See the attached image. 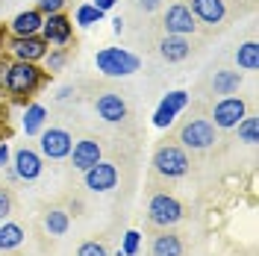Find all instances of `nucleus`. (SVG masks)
Segmentation results:
<instances>
[{
    "label": "nucleus",
    "mask_w": 259,
    "mask_h": 256,
    "mask_svg": "<svg viewBox=\"0 0 259 256\" xmlns=\"http://www.w3.org/2000/svg\"><path fill=\"white\" fill-rule=\"evenodd\" d=\"M95 65H97V71L106 74V77H127V74L139 71V56L124 48H103V50H97Z\"/></svg>",
    "instance_id": "f257e3e1"
},
{
    "label": "nucleus",
    "mask_w": 259,
    "mask_h": 256,
    "mask_svg": "<svg viewBox=\"0 0 259 256\" xmlns=\"http://www.w3.org/2000/svg\"><path fill=\"white\" fill-rule=\"evenodd\" d=\"M38 82H41V71L35 68L32 62H15L9 65V71H6V89L12 92V95H30L38 89Z\"/></svg>",
    "instance_id": "f03ea898"
},
{
    "label": "nucleus",
    "mask_w": 259,
    "mask_h": 256,
    "mask_svg": "<svg viewBox=\"0 0 259 256\" xmlns=\"http://www.w3.org/2000/svg\"><path fill=\"white\" fill-rule=\"evenodd\" d=\"M153 168L162 177H183L189 171V156H186V150H180L174 144H165L153 156Z\"/></svg>",
    "instance_id": "7ed1b4c3"
},
{
    "label": "nucleus",
    "mask_w": 259,
    "mask_h": 256,
    "mask_svg": "<svg viewBox=\"0 0 259 256\" xmlns=\"http://www.w3.org/2000/svg\"><path fill=\"white\" fill-rule=\"evenodd\" d=\"M150 221L159 227H168V224H177L180 218H183V206H180L177 197H171V194H156L153 200H150Z\"/></svg>",
    "instance_id": "20e7f679"
},
{
    "label": "nucleus",
    "mask_w": 259,
    "mask_h": 256,
    "mask_svg": "<svg viewBox=\"0 0 259 256\" xmlns=\"http://www.w3.org/2000/svg\"><path fill=\"white\" fill-rule=\"evenodd\" d=\"M74 147V139L68 130H59V127H50L41 133V153L50 156V159H65Z\"/></svg>",
    "instance_id": "39448f33"
},
{
    "label": "nucleus",
    "mask_w": 259,
    "mask_h": 256,
    "mask_svg": "<svg viewBox=\"0 0 259 256\" xmlns=\"http://www.w3.org/2000/svg\"><path fill=\"white\" fill-rule=\"evenodd\" d=\"M180 142L186 144V147H194V150H203V147H209L215 142V127H212L209 121H203V118H197V121H189L183 133H180Z\"/></svg>",
    "instance_id": "423d86ee"
},
{
    "label": "nucleus",
    "mask_w": 259,
    "mask_h": 256,
    "mask_svg": "<svg viewBox=\"0 0 259 256\" xmlns=\"http://www.w3.org/2000/svg\"><path fill=\"white\" fill-rule=\"evenodd\" d=\"M194 15L189 6H183V3H174V6H168V12H165V30L168 35H189L194 32Z\"/></svg>",
    "instance_id": "0eeeda50"
},
{
    "label": "nucleus",
    "mask_w": 259,
    "mask_h": 256,
    "mask_svg": "<svg viewBox=\"0 0 259 256\" xmlns=\"http://www.w3.org/2000/svg\"><path fill=\"white\" fill-rule=\"evenodd\" d=\"M186 103H189V95H186V92H171V95L159 103V109H156V115H153V124H156L159 130L171 127L174 118L186 109Z\"/></svg>",
    "instance_id": "6e6552de"
},
{
    "label": "nucleus",
    "mask_w": 259,
    "mask_h": 256,
    "mask_svg": "<svg viewBox=\"0 0 259 256\" xmlns=\"http://www.w3.org/2000/svg\"><path fill=\"white\" fill-rule=\"evenodd\" d=\"M212 118H215V127L221 130L236 127L244 118V100L242 97H224L221 103H215V115Z\"/></svg>",
    "instance_id": "1a4fd4ad"
},
{
    "label": "nucleus",
    "mask_w": 259,
    "mask_h": 256,
    "mask_svg": "<svg viewBox=\"0 0 259 256\" xmlns=\"http://www.w3.org/2000/svg\"><path fill=\"white\" fill-rule=\"evenodd\" d=\"M115 183H118V171L109 162H97L85 171V186L92 192H109V189H115Z\"/></svg>",
    "instance_id": "9d476101"
},
{
    "label": "nucleus",
    "mask_w": 259,
    "mask_h": 256,
    "mask_svg": "<svg viewBox=\"0 0 259 256\" xmlns=\"http://www.w3.org/2000/svg\"><path fill=\"white\" fill-rule=\"evenodd\" d=\"M97 115H100L103 121H109V124L124 121V118H127V103H124V97L115 95V92L100 95L97 97Z\"/></svg>",
    "instance_id": "9b49d317"
},
{
    "label": "nucleus",
    "mask_w": 259,
    "mask_h": 256,
    "mask_svg": "<svg viewBox=\"0 0 259 256\" xmlns=\"http://www.w3.org/2000/svg\"><path fill=\"white\" fill-rule=\"evenodd\" d=\"M12 53H15L21 62H35V59H41L48 53V45L41 38H35V35H24V38H15L12 41Z\"/></svg>",
    "instance_id": "f8f14e48"
},
{
    "label": "nucleus",
    "mask_w": 259,
    "mask_h": 256,
    "mask_svg": "<svg viewBox=\"0 0 259 256\" xmlns=\"http://www.w3.org/2000/svg\"><path fill=\"white\" fill-rule=\"evenodd\" d=\"M71 150H74V168H77V171H89L92 165L100 162V144H97L95 139H82V142H77Z\"/></svg>",
    "instance_id": "ddd939ff"
},
{
    "label": "nucleus",
    "mask_w": 259,
    "mask_h": 256,
    "mask_svg": "<svg viewBox=\"0 0 259 256\" xmlns=\"http://www.w3.org/2000/svg\"><path fill=\"white\" fill-rule=\"evenodd\" d=\"M41 30H45V38L53 41V45H65L71 38V21L59 12L48 15V21H41Z\"/></svg>",
    "instance_id": "4468645a"
},
{
    "label": "nucleus",
    "mask_w": 259,
    "mask_h": 256,
    "mask_svg": "<svg viewBox=\"0 0 259 256\" xmlns=\"http://www.w3.org/2000/svg\"><path fill=\"white\" fill-rule=\"evenodd\" d=\"M15 174L21 180H35V177L41 174V156L38 153H32V150H18L15 153Z\"/></svg>",
    "instance_id": "2eb2a0df"
},
{
    "label": "nucleus",
    "mask_w": 259,
    "mask_h": 256,
    "mask_svg": "<svg viewBox=\"0 0 259 256\" xmlns=\"http://www.w3.org/2000/svg\"><path fill=\"white\" fill-rule=\"evenodd\" d=\"M9 27H12V32H15V38L35 35V32L41 30V12H38V9H27V12L15 15V21H12Z\"/></svg>",
    "instance_id": "dca6fc26"
},
{
    "label": "nucleus",
    "mask_w": 259,
    "mask_h": 256,
    "mask_svg": "<svg viewBox=\"0 0 259 256\" xmlns=\"http://www.w3.org/2000/svg\"><path fill=\"white\" fill-rule=\"evenodd\" d=\"M192 12L206 24H218L224 18V0H192Z\"/></svg>",
    "instance_id": "f3484780"
},
{
    "label": "nucleus",
    "mask_w": 259,
    "mask_h": 256,
    "mask_svg": "<svg viewBox=\"0 0 259 256\" xmlns=\"http://www.w3.org/2000/svg\"><path fill=\"white\" fill-rule=\"evenodd\" d=\"M159 53L168 59V62L186 59V56H189V41H186V35H168V38L159 45Z\"/></svg>",
    "instance_id": "a211bd4d"
},
{
    "label": "nucleus",
    "mask_w": 259,
    "mask_h": 256,
    "mask_svg": "<svg viewBox=\"0 0 259 256\" xmlns=\"http://www.w3.org/2000/svg\"><path fill=\"white\" fill-rule=\"evenodd\" d=\"M153 256H183V244H180L177 236L162 233L153 239Z\"/></svg>",
    "instance_id": "6ab92c4d"
},
{
    "label": "nucleus",
    "mask_w": 259,
    "mask_h": 256,
    "mask_svg": "<svg viewBox=\"0 0 259 256\" xmlns=\"http://www.w3.org/2000/svg\"><path fill=\"white\" fill-rule=\"evenodd\" d=\"M236 62L244 71H256L259 68V45L256 41H247V45H242V48L236 50Z\"/></svg>",
    "instance_id": "aec40b11"
},
{
    "label": "nucleus",
    "mask_w": 259,
    "mask_h": 256,
    "mask_svg": "<svg viewBox=\"0 0 259 256\" xmlns=\"http://www.w3.org/2000/svg\"><path fill=\"white\" fill-rule=\"evenodd\" d=\"M45 227H48L50 236H65L68 227H71V218H68V212H62V209H50L48 215H45Z\"/></svg>",
    "instance_id": "412c9836"
},
{
    "label": "nucleus",
    "mask_w": 259,
    "mask_h": 256,
    "mask_svg": "<svg viewBox=\"0 0 259 256\" xmlns=\"http://www.w3.org/2000/svg\"><path fill=\"white\" fill-rule=\"evenodd\" d=\"M239 82H242V77L236 71H218L212 80V89H215V95H233L239 89Z\"/></svg>",
    "instance_id": "4be33fe9"
},
{
    "label": "nucleus",
    "mask_w": 259,
    "mask_h": 256,
    "mask_svg": "<svg viewBox=\"0 0 259 256\" xmlns=\"http://www.w3.org/2000/svg\"><path fill=\"white\" fill-rule=\"evenodd\" d=\"M45 118H48L45 106H41V103H32L30 109H27V115H24V130H27V136L41 133V127H45Z\"/></svg>",
    "instance_id": "5701e85b"
},
{
    "label": "nucleus",
    "mask_w": 259,
    "mask_h": 256,
    "mask_svg": "<svg viewBox=\"0 0 259 256\" xmlns=\"http://www.w3.org/2000/svg\"><path fill=\"white\" fill-rule=\"evenodd\" d=\"M24 241V230L18 224H0V250H12Z\"/></svg>",
    "instance_id": "b1692460"
},
{
    "label": "nucleus",
    "mask_w": 259,
    "mask_h": 256,
    "mask_svg": "<svg viewBox=\"0 0 259 256\" xmlns=\"http://www.w3.org/2000/svg\"><path fill=\"white\" fill-rule=\"evenodd\" d=\"M236 127H239V139H242L244 144H256L259 142V121L256 118H247V115H244Z\"/></svg>",
    "instance_id": "393cba45"
},
{
    "label": "nucleus",
    "mask_w": 259,
    "mask_h": 256,
    "mask_svg": "<svg viewBox=\"0 0 259 256\" xmlns=\"http://www.w3.org/2000/svg\"><path fill=\"white\" fill-rule=\"evenodd\" d=\"M100 18H103V12H100L97 6H92V3H85V6L77 9V24H80V27H92V24H97Z\"/></svg>",
    "instance_id": "a878e982"
},
{
    "label": "nucleus",
    "mask_w": 259,
    "mask_h": 256,
    "mask_svg": "<svg viewBox=\"0 0 259 256\" xmlns=\"http://www.w3.org/2000/svg\"><path fill=\"white\" fill-rule=\"evenodd\" d=\"M139 244H142V233L139 230H127V236H124V256H136L139 253Z\"/></svg>",
    "instance_id": "bb28decb"
},
{
    "label": "nucleus",
    "mask_w": 259,
    "mask_h": 256,
    "mask_svg": "<svg viewBox=\"0 0 259 256\" xmlns=\"http://www.w3.org/2000/svg\"><path fill=\"white\" fill-rule=\"evenodd\" d=\"M77 256H109V253H106V247L100 241H85L80 250H77Z\"/></svg>",
    "instance_id": "cd10ccee"
},
{
    "label": "nucleus",
    "mask_w": 259,
    "mask_h": 256,
    "mask_svg": "<svg viewBox=\"0 0 259 256\" xmlns=\"http://www.w3.org/2000/svg\"><path fill=\"white\" fill-rule=\"evenodd\" d=\"M65 0H38V12H48V15H53V12H59L62 9Z\"/></svg>",
    "instance_id": "c85d7f7f"
},
{
    "label": "nucleus",
    "mask_w": 259,
    "mask_h": 256,
    "mask_svg": "<svg viewBox=\"0 0 259 256\" xmlns=\"http://www.w3.org/2000/svg\"><path fill=\"white\" fill-rule=\"evenodd\" d=\"M62 62H65V53H62V50H53V53L48 56L50 71H59V68H62Z\"/></svg>",
    "instance_id": "c756f323"
},
{
    "label": "nucleus",
    "mask_w": 259,
    "mask_h": 256,
    "mask_svg": "<svg viewBox=\"0 0 259 256\" xmlns=\"http://www.w3.org/2000/svg\"><path fill=\"white\" fill-rule=\"evenodd\" d=\"M9 215V194L6 192H0V221Z\"/></svg>",
    "instance_id": "7c9ffc66"
},
{
    "label": "nucleus",
    "mask_w": 259,
    "mask_h": 256,
    "mask_svg": "<svg viewBox=\"0 0 259 256\" xmlns=\"http://www.w3.org/2000/svg\"><path fill=\"white\" fill-rule=\"evenodd\" d=\"M92 6H97L100 12H106V9H112V6H115V0H95Z\"/></svg>",
    "instance_id": "2f4dec72"
},
{
    "label": "nucleus",
    "mask_w": 259,
    "mask_h": 256,
    "mask_svg": "<svg viewBox=\"0 0 259 256\" xmlns=\"http://www.w3.org/2000/svg\"><path fill=\"white\" fill-rule=\"evenodd\" d=\"M139 6H142V9H156L159 0H139Z\"/></svg>",
    "instance_id": "473e14b6"
},
{
    "label": "nucleus",
    "mask_w": 259,
    "mask_h": 256,
    "mask_svg": "<svg viewBox=\"0 0 259 256\" xmlns=\"http://www.w3.org/2000/svg\"><path fill=\"white\" fill-rule=\"evenodd\" d=\"M6 159H9V147L0 144V165H6Z\"/></svg>",
    "instance_id": "72a5a7b5"
},
{
    "label": "nucleus",
    "mask_w": 259,
    "mask_h": 256,
    "mask_svg": "<svg viewBox=\"0 0 259 256\" xmlns=\"http://www.w3.org/2000/svg\"><path fill=\"white\" fill-rule=\"evenodd\" d=\"M6 71H9V65H6V62H0V86L6 82Z\"/></svg>",
    "instance_id": "f704fd0d"
},
{
    "label": "nucleus",
    "mask_w": 259,
    "mask_h": 256,
    "mask_svg": "<svg viewBox=\"0 0 259 256\" xmlns=\"http://www.w3.org/2000/svg\"><path fill=\"white\" fill-rule=\"evenodd\" d=\"M0 48H3V41H0Z\"/></svg>",
    "instance_id": "c9c22d12"
}]
</instances>
